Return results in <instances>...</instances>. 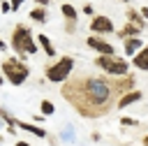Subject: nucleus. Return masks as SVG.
Wrapping results in <instances>:
<instances>
[{"label":"nucleus","instance_id":"24","mask_svg":"<svg viewBox=\"0 0 148 146\" xmlns=\"http://www.w3.org/2000/svg\"><path fill=\"white\" fill-rule=\"evenodd\" d=\"M16 146H30L28 141H16Z\"/></svg>","mask_w":148,"mask_h":146},{"label":"nucleus","instance_id":"8","mask_svg":"<svg viewBox=\"0 0 148 146\" xmlns=\"http://www.w3.org/2000/svg\"><path fill=\"white\" fill-rule=\"evenodd\" d=\"M60 12H62V19H65V30H67L69 35H74V32H76V19H79L76 7L69 5V2H62Z\"/></svg>","mask_w":148,"mask_h":146},{"label":"nucleus","instance_id":"26","mask_svg":"<svg viewBox=\"0 0 148 146\" xmlns=\"http://www.w3.org/2000/svg\"><path fill=\"white\" fill-rule=\"evenodd\" d=\"M0 51H5V42L2 39H0Z\"/></svg>","mask_w":148,"mask_h":146},{"label":"nucleus","instance_id":"19","mask_svg":"<svg viewBox=\"0 0 148 146\" xmlns=\"http://www.w3.org/2000/svg\"><path fill=\"white\" fill-rule=\"evenodd\" d=\"M0 12H2V14L12 12V7H9V2H7V0H2V2H0Z\"/></svg>","mask_w":148,"mask_h":146},{"label":"nucleus","instance_id":"20","mask_svg":"<svg viewBox=\"0 0 148 146\" xmlns=\"http://www.w3.org/2000/svg\"><path fill=\"white\" fill-rule=\"evenodd\" d=\"M21 5H23V0H12V2H9V7H12V12H16V9L21 7Z\"/></svg>","mask_w":148,"mask_h":146},{"label":"nucleus","instance_id":"13","mask_svg":"<svg viewBox=\"0 0 148 146\" xmlns=\"http://www.w3.org/2000/svg\"><path fill=\"white\" fill-rule=\"evenodd\" d=\"M125 16H127V23H132V25H136L139 30H143V28H146V23H148V21H143V19H141V14H139V9H134V7H130V9L125 12Z\"/></svg>","mask_w":148,"mask_h":146},{"label":"nucleus","instance_id":"28","mask_svg":"<svg viewBox=\"0 0 148 146\" xmlns=\"http://www.w3.org/2000/svg\"><path fill=\"white\" fill-rule=\"evenodd\" d=\"M120 2H132V0H120Z\"/></svg>","mask_w":148,"mask_h":146},{"label":"nucleus","instance_id":"7","mask_svg":"<svg viewBox=\"0 0 148 146\" xmlns=\"http://www.w3.org/2000/svg\"><path fill=\"white\" fill-rule=\"evenodd\" d=\"M86 44H88V49H92L97 56H116V46H113V44H109L104 37L90 35V37L86 39Z\"/></svg>","mask_w":148,"mask_h":146},{"label":"nucleus","instance_id":"3","mask_svg":"<svg viewBox=\"0 0 148 146\" xmlns=\"http://www.w3.org/2000/svg\"><path fill=\"white\" fill-rule=\"evenodd\" d=\"M0 74L5 76V81H9L12 86H21L28 76H30V67L21 60V58H5L0 63Z\"/></svg>","mask_w":148,"mask_h":146},{"label":"nucleus","instance_id":"9","mask_svg":"<svg viewBox=\"0 0 148 146\" xmlns=\"http://www.w3.org/2000/svg\"><path fill=\"white\" fill-rule=\"evenodd\" d=\"M132 65H134L136 70H141V72H148V46H146V44L132 56Z\"/></svg>","mask_w":148,"mask_h":146},{"label":"nucleus","instance_id":"12","mask_svg":"<svg viewBox=\"0 0 148 146\" xmlns=\"http://www.w3.org/2000/svg\"><path fill=\"white\" fill-rule=\"evenodd\" d=\"M14 127H18V130H25V132H30V134H35V137H46V130H44V127H39V125H35V123L14 121Z\"/></svg>","mask_w":148,"mask_h":146},{"label":"nucleus","instance_id":"11","mask_svg":"<svg viewBox=\"0 0 148 146\" xmlns=\"http://www.w3.org/2000/svg\"><path fill=\"white\" fill-rule=\"evenodd\" d=\"M141 46H143L141 37H127V39H123V51H125V56H130V58H132Z\"/></svg>","mask_w":148,"mask_h":146},{"label":"nucleus","instance_id":"6","mask_svg":"<svg viewBox=\"0 0 148 146\" xmlns=\"http://www.w3.org/2000/svg\"><path fill=\"white\" fill-rule=\"evenodd\" d=\"M90 30H92V35H97V37H104V35H111V32H116V25H113V21H111L109 16H104V14H97V16H92V21H90Z\"/></svg>","mask_w":148,"mask_h":146},{"label":"nucleus","instance_id":"10","mask_svg":"<svg viewBox=\"0 0 148 146\" xmlns=\"http://www.w3.org/2000/svg\"><path fill=\"white\" fill-rule=\"evenodd\" d=\"M141 100V90H136V88H132V90H127V93H123L120 97H118V102H116V107H120V109H125V107H130V104H134V102H139Z\"/></svg>","mask_w":148,"mask_h":146},{"label":"nucleus","instance_id":"4","mask_svg":"<svg viewBox=\"0 0 148 146\" xmlns=\"http://www.w3.org/2000/svg\"><path fill=\"white\" fill-rule=\"evenodd\" d=\"M95 65L106 76H125V74H130V63L125 58H120V56H97Z\"/></svg>","mask_w":148,"mask_h":146},{"label":"nucleus","instance_id":"5","mask_svg":"<svg viewBox=\"0 0 148 146\" xmlns=\"http://www.w3.org/2000/svg\"><path fill=\"white\" fill-rule=\"evenodd\" d=\"M72 70H74V58H72V56H60V58H56V63H51V65L44 70V74H46L49 81L62 83L65 79H69Z\"/></svg>","mask_w":148,"mask_h":146},{"label":"nucleus","instance_id":"25","mask_svg":"<svg viewBox=\"0 0 148 146\" xmlns=\"http://www.w3.org/2000/svg\"><path fill=\"white\" fill-rule=\"evenodd\" d=\"M141 144H143V146H148V134H146V137L141 139Z\"/></svg>","mask_w":148,"mask_h":146},{"label":"nucleus","instance_id":"17","mask_svg":"<svg viewBox=\"0 0 148 146\" xmlns=\"http://www.w3.org/2000/svg\"><path fill=\"white\" fill-rule=\"evenodd\" d=\"M39 109H42V114H44V116H51V114L56 111V107H53V102H49V100H42V104H39Z\"/></svg>","mask_w":148,"mask_h":146},{"label":"nucleus","instance_id":"14","mask_svg":"<svg viewBox=\"0 0 148 146\" xmlns=\"http://www.w3.org/2000/svg\"><path fill=\"white\" fill-rule=\"evenodd\" d=\"M116 35H118L120 39H127V37H139V35H141V30H139L136 25H132V23H125L120 30H116Z\"/></svg>","mask_w":148,"mask_h":146},{"label":"nucleus","instance_id":"16","mask_svg":"<svg viewBox=\"0 0 148 146\" xmlns=\"http://www.w3.org/2000/svg\"><path fill=\"white\" fill-rule=\"evenodd\" d=\"M30 19H32L35 23L44 25V23L49 21V12H46L44 7H35V9H30Z\"/></svg>","mask_w":148,"mask_h":146},{"label":"nucleus","instance_id":"29","mask_svg":"<svg viewBox=\"0 0 148 146\" xmlns=\"http://www.w3.org/2000/svg\"><path fill=\"white\" fill-rule=\"evenodd\" d=\"M0 123H2V121H0Z\"/></svg>","mask_w":148,"mask_h":146},{"label":"nucleus","instance_id":"15","mask_svg":"<svg viewBox=\"0 0 148 146\" xmlns=\"http://www.w3.org/2000/svg\"><path fill=\"white\" fill-rule=\"evenodd\" d=\"M37 46H39L49 58H53V56H56V46L51 44V39H49L46 35H39V37H37Z\"/></svg>","mask_w":148,"mask_h":146},{"label":"nucleus","instance_id":"21","mask_svg":"<svg viewBox=\"0 0 148 146\" xmlns=\"http://www.w3.org/2000/svg\"><path fill=\"white\" fill-rule=\"evenodd\" d=\"M83 14H88V16H92V14H95V9H92V5H83Z\"/></svg>","mask_w":148,"mask_h":146},{"label":"nucleus","instance_id":"18","mask_svg":"<svg viewBox=\"0 0 148 146\" xmlns=\"http://www.w3.org/2000/svg\"><path fill=\"white\" fill-rule=\"evenodd\" d=\"M120 125H136V121L130 118V116H123V118H120Z\"/></svg>","mask_w":148,"mask_h":146},{"label":"nucleus","instance_id":"22","mask_svg":"<svg viewBox=\"0 0 148 146\" xmlns=\"http://www.w3.org/2000/svg\"><path fill=\"white\" fill-rule=\"evenodd\" d=\"M139 14H141V19H143V21H148V7H141V9H139Z\"/></svg>","mask_w":148,"mask_h":146},{"label":"nucleus","instance_id":"2","mask_svg":"<svg viewBox=\"0 0 148 146\" xmlns=\"http://www.w3.org/2000/svg\"><path fill=\"white\" fill-rule=\"evenodd\" d=\"M9 44H12V49L16 51V56H18L21 60H23V56H32V53L39 51L37 39L32 37L30 28H25L23 23H16V25H14L12 37H9Z\"/></svg>","mask_w":148,"mask_h":146},{"label":"nucleus","instance_id":"27","mask_svg":"<svg viewBox=\"0 0 148 146\" xmlns=\"http://www.w3.org/2000/svg\"><path fill=\"white\" fill-rule=\"evenodd\" d=\"M2 83H5V76H2V74H0V86H2Z\"/></svg>","mask_w":148,"mask_h":146},{"label":"nucleus","instance_id":"1","mask_svg":"<svg viewBox=\"0 0 148 146\" xmlns=\"http://www.w3.org/2000/svg\"><path fill=\"white\" fill-rule=\"evenodd\" d=\"M134 74L106 76V74H69L62 81L60 95L83 118H102L113 111L118 97L134 88Z\"/></svg>","mask_w":148,"mask_h":146},{"label":"nucleus","instance_id":"23","mask_svg":"<svg viewBox=\"0 0 148 146\" xmlns=\"http://www.w3.org/2000/svg\"><path fill=\"white\" fill-rule=\"evenodd\" d=\"M35 5H37V7H44V9H49V0H35Z\"/></svg>","mask_w":148,"mask_h":146}]
</instances>
